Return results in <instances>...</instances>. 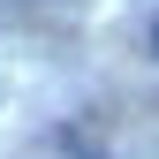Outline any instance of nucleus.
Here are the masks:
<instances>
[{
  "label": "nucleus",
  "instance_id": "obj_1",
  "mask_svg": "<svg viewBox=\"0 0 159 159\" xmlns=\"http://www.w3.org/2000/svg\"><path fill=\"white\" fill-rule=\"evenodd\" d=\"M152 38H159V30H152Z\"/></svg>",
  "mask_w": 159,
  "mask_h": 159
}]
</instances>
